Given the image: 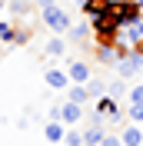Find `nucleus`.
Segmentation results:
<instances>
[{"instance_id": "obj_1", "label": "nucleus", "mask_w": 143, "mask_h": 146, "mask_svg": "<svg viewBox=\"0 0 143 146\" xmlns=\"http://www.w3.org/2000/svg\"><path fill=\"white\" fill-rule=\"evenodd\" d=\"M90 27H93V40H97V43H113L116 46V36H120L123 23H120L110 10H103L97 17H90Z\"/></svg>"}, {"instance_id": "obj_2", "label": "nucleus", "mask_w": 143, "mask_h": 146, "mask_svg": "<svg viewBox=\"0 0 143 146\" xmlns=\"http://www.w3.org/2000/svg\"><path fill=\"white\" fill-rule=\"evenodd\" d=\"M40 23H43L50 33H57V36H63V33H70V27H73V20H70V13L57 3V7H50V10H40Z\"/></svg>"}, {"instance_id": "obj_3", "label": "nucleus", "mask_w": 143, "mask_h": 146, "mask_svg": "<svg viewBox=\"0 0 143 146\" xmlns=\"http://www.w3.org/2000/svg\"><path fill=\"white\" fill-rule=\"evenodd\" d=\"M110 13H113L123 27H130V23H136V20L143 17V7H140V0H120V3H110Z\"/></svg>"}, {"instance_id": "obj_4", "label": "nucleus", "mask_w": 143, "mask_h": 146, "mask_svg": "<svg viewBox=\"0 0 143 146\" xmlns=\"http://www.w3.org/2000/svg\"><path fill=\"white\" fill-rule=\"evenodd\" d=\"M113 70L120 73V80H133L136 73H143V53H136V50H126V53L116 60Z\"/></svg>"}, {"instance_id": "obj_5", "label": "nucleus", "mask_w": 143, "mask_h": 146, "mask_svg": "<svg viewBox=\"0 0 143 146\" xmlns=\"http://www.w3.org/2000/svg\"><path fill=\"white\" fill-rule=\"evenodd\" d=\"M83 116H87V106H83V103H73V100L60 103V123H67V126H80Z\"/></svg>"}, {"instance_id": "obj_6", "label": "nucleus", "mask_w": 143, "mask_h": 146, "mask_svg": "<svg viewBox=\"0 0 143 146\" xmlns=\"http://www.w3.org/2000/svg\"><path fill=\"white\" fill-rule=\"evenodd\" d=\"M67 73H70V83H90L93 80L90 60H70V63H67Z\"/></svg>"}, {"instance_id": "obj_7", "label": "nucleus", "mask_w": 143, "mask_h": 146, "mask_svg": "<svg viewBox=\"0 0 143 146\" xmlns=\"http://www.w3.org/2000/svg\"><path fill=\"white\" fill-rule=\"evenodd\" d=\"M123 53L126 50H120V46H113V43H97V50H93L97 63H103V66H116V60H120Z\"/></svg>"}, {"instance_id": "obj_8", "label": "nucleus", "mask_w": 143, "mask_h": 146, "mask_svg": "<svg viewBox=\"0 0 143 146\" xmlns=\"http://www.w3.org/2000/svg\"><path fill=\"white\" fill-rule=\"evenodd\" d=\"M43 83L50 90H67V86H70V73L60 70V66H47L43 70Z\"/></svg>"}, {"instance_id": "obj_9", "label": "nucleus", "mask_w": 143, "mask_h": 146, "mask_svg": "<svg viewBox=\"0 0 143 146\" xmlns=\"http://www.w3.org/2000/svg\"><path fill=\"white\" fill-rule=\"evenodd\" d=\"M67 123H60V119H47L43 123V139L47 143H63V139H67Z\"/></svg>"}, {"instance_id": "obj_10", "label": "nucleus", "mask_w": 143, "mask_h": 146, "mask_svg": "<svg viewBox=\"0 0 143 146\" xmlns=\"http://www.w3.org/2000/svg\"><path fill=\"white\" fill-rule=\"evenodd\" d=\"M67 53H70V43H67L63 36H57V33L43 43V56H50V60H60V56H67Z\"/></svg>"}, {"instance_id": "obj_11", "label": "nucleus", "mask_w": 143, "mask_h": 146, "mask_svg": "<svg viewBox=\"0 0 143 146\" xmlns=\"http://www.w3.org/2000/svg\"><path fill=\"white\" fill-rule=\"evenodd\" d=\"M120 139H123V146H143V126L140 123H126Z\"/></svg>"}, {"instance_id": "obj_12", "label": "nucleus", "mask_w": 143, "mask_h": 146, "mask_svg": "<svg viewBox=\"0 0 143 146\" xmlns=\"http://www.w3.org/2000/svg\"><path fill=\"white\" fill-rule=\"evenodd\" d=\"M67 100H73V103H93V96H90V90H87V83H70L67 86Z\"/></svg>"}, {"instance_id": "obj_13", "label": "nucleus", "mask_w": 143, "mask_h": 146, "mask_svg": "<svg viewBox=\"0 0 143 146\" xmlns=\"http://www.w3.org/2000/svg\"><path fill=\"white\" fill-rule=\"evenodd\" d=\"M103 136H107V129L97 126V123H87V126H83V146H100Z\"/></svg>"}, {"instance_id": "obj_14", "label": "nucleus", "mask_w": 143, "mask_h": 146, "mask_svg": "<svg viewBox=\"0 0 143 146\" xmlns=\"http://www.w3.org/2000/svg\"><path fill=\"white\" fill-rule=\"evenodd\" d=\"M93 110H97L100 116H120V110H116V100L110 96V93H107V96H100V100H97V106H93Z\"/></svg>"}, {"instance_id": "obj_15", "label": "nucleus", "mask_w": 143, "mask_h": 146, "mask_svg": "<svg viewBox=\"0 0 143 146\" xmlns=\"http://www.w3.org/2000/svg\"><path fill=\"white\" fill-rule=\"evenodd\" d=\"M90 36H93V27H90V23H73L70 27V40L73 43H87Z\"/></svg>"}, {"instance_id": "obj_16", "label": "nucleus", "mask_w": 143, "mask_h": 146, "mask_svg": "<svg viewBox=\"0 0 143 146\" xmlns=\"http://www.w3.org/2000/svg\"><path fill=\"white\" fill-rule=\"evenodd\" d=\"M17 33L20 30L13 27L10 20H0V40H3V43H17Z\"/></svg>"}, {"instance_id": "obj_17", "label": "nucleus", "mask_w": 143, "mask_h": 146, "mask_svg": "<svg viewBox=\"0 0 143 146\" xmlns=\"http://www.w3.org/2000/svg\"><path fill=\"white\" fill-rule=\"evenodd\" d=\"M107 93L113 96V100H120V96H126V93H130V86H126L123 80H113V83L107 86Z\"/></svg>"}, {"instance_id": "obj_18", "label": "nucleus", "mask_w": 143, "mask_h": 146, "mask_svg": "<svg viewBox=\"0 0 143 146\" xmlns=\"http://www.w3.org/2000/svg\"><path fill=\"white\" fill-rule=\"evenodd\" d=\"M87 90H90V96H93V100H100V96L107 93V83H103V80H97V76H93V80L87 83Z\"/></svg>"}, {"instance_id": "obj_19", "label": "nucleus", "mask_w": 143, "mask_h": 146, "mask_svg": "<svg viewBox=\"0 0 143 146\" xmlns=\"http://www.w3.org/2000/svg\"><path fill=\"white\" fill-rule=\"evenodd\" d=\"M126 96H130V106H143V83H133Z\"/></svg>"}, {"instance_id": "obj_20", "label": "nucleus", "mask_w": 143, "mask_h": 146, "mask_svg": "<svg viewBox=\"0 0 143 146\" xmlns=\"http://www.w3.org/2000/svg\"><path fill=\"white\" fill-rule=\"evenodd\" d=\"M67 146H83V129H77V126H70L67 129V139H63Z\"/></svg>"}, {"instance_id": "obj_21", "label": "nucleus", "mask_w": 143, "mask_h": 146, "mask_svg": "<svg viewBox=\"0 0 143 146\" xmlns=\"http://www.w3.org/2000/svg\"><path fill=\"white\" fill-rule=\"evenodd\" d=\"M100 146H123V139H120V133H107L100 139Z\"/></svg>"}, {"instance_id": "obj_22", "label": "nucleus", "mask_w": 143, "mask_h": 146, "mask_svg": "<svg viewBox=\"0 0 143 146\" xmlns=\"http://www.w3.org/2000/svg\"><path fill=\"white\" fill-rule=\"evenodd\" d=\"M126 113H130V123H140L143 126V106H130Z\"/></svg>"}, {"instance_id": "obj_23", "label": "nucleus", "mask_w": 143, "mask_h": 146, "mask_svg": "<svg viewBox=\"0 0 143 146\" xmlns=\"http://www.w3.org/2000/svg\"><path fill=\"white\" fill-rule=\"evenodd\" d=\"M37 3V10H50V7H57V0H33Z\"/></svg>"}, {"instance_id": "obj_24", "label": "nucleus", "mask_w": 143, "mask_h": 146, "mask_svg": "<svg viewBox=\"0 0 143 146\" xmlns=\"http://www.w3.org/2000/svg\"><path fill=\"white\" fill-rule=\"evenodd\" d=\"M7 7H10V3H7V0H0V10H7Z\"/></svg>"}, {"instance_id": "obj_25", "label": "nucleus", "mask_w": 143, "mask_h": 146, "mask_svg": "<svg viewBox=\"0 0 143 146\" xmlns=\"http://www.w3.org/2000/svg\"><path fill=\"white\" fill-rule=\"evenodd\" d=\"M110 3H120V0H110Z\"/></svg>"}, {"instance_id": "obj_26", "label": "nucleus", "mask_w": 143, "mask_h": 146, "mask_svg": "<svg viewBox=\"0 0 143 146\" xmlns=\"http://www.w3.org/2000/svg\"><path fill=\"white\" fill-rule=\"evenodd\" d=\"M140 7H143V0H140Z\"/></svg>"}]
</instances>
